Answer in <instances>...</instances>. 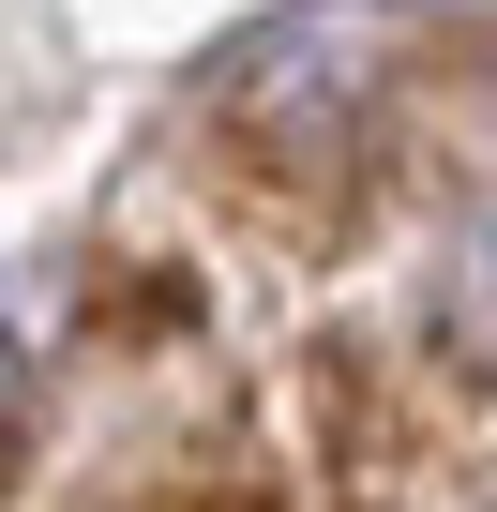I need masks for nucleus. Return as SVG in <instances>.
<instances>
[{
  "mask_svg": "<svg viewBox=\"0 0 497 512\" xmlns=\"http://www.w3.org/2000/svg\"><path fill=\"white\" fill-rule=\"evenodd\" d=\"M16 452H31V362L0 347V482H16Z\"/></svg>",
  "mask_w": 497,
  "mask_h": 512,
  "instance_id": "obj_2",
  "label": "nucleus"
},
{
  "mask_svg": "<svg viewBox=\"0 0 497 512\" xmlns=\"http://www.w3.org/2000/svg\"><path fill=\"white\" fill-rule=\"evenodd\" d=\"M106 512H287V497H272V467L241 452V437H181V452H151Z\"/></svg>",
  "mask_w": 497,
  "mask_h": 512,
  "instance_id": "obj_1",
  "label": "nucleus"
}]
</instances>
